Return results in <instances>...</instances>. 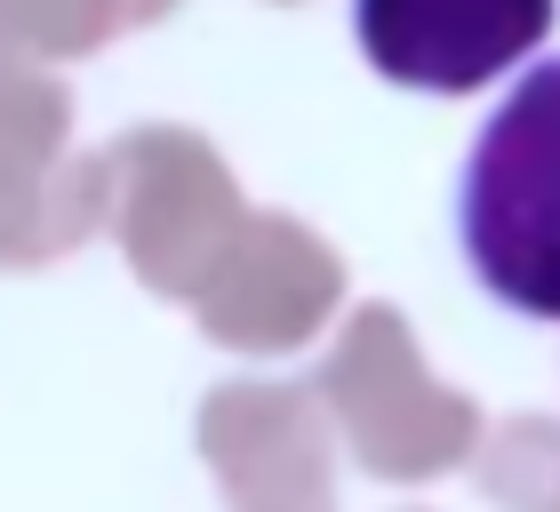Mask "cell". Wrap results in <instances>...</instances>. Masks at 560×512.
Masks as SVG:
<instances>
[{"mask_svg":"<svg viewBox=\"0 0 560 512\" xmlns=\"http://www.w3.org/2000/svg\"><path fill=\"white\" fill-rule=\"evenodd\" d=\"M456 241L497 304L560 321V57L528 65L480 128L456 185Z\"/></svg>","mask_w":560,"mask_h":512,"instance_id":"cell-1","label":"cell"},{"mask_svg":"<svg viewBox=\"0 0 560 512\" xmlns=\"http://www.w3.org/2000/svg\"><path fill=\"white\" fill-rule=\"evenodd\" d=\"M361 57L400 89L465 96L528 65L552 33V0H361Z\"/></svg>","mask_w":560,"mask_h":512,"instance_id":"cell-2","label":"cell"}]
</instances>
